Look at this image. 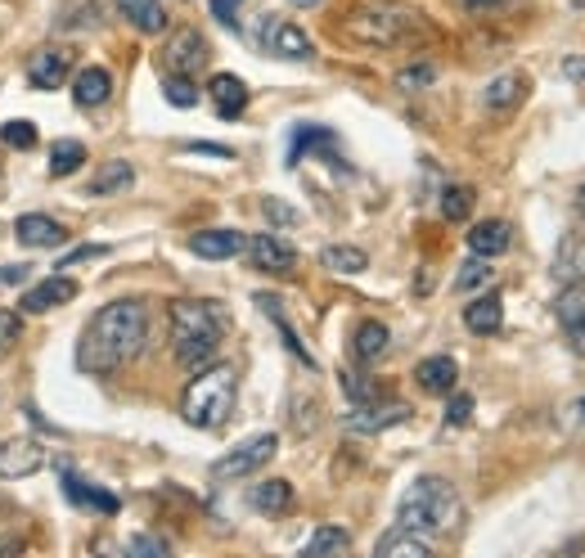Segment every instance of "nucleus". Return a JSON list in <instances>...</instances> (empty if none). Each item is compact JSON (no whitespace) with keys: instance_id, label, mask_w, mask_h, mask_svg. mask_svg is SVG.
Segmentation results:
<instances>
[{"instance_id":"obj_1","label":"nucleus","mask_w":585,"mask_h":558,"mask_svg":"<svg viewBox=\"0 0 585 558\" xmlns=\"http://www.w3.org/2000/svg\"><path fill=\"white\" fill-rule=\"evenodd\" d=\"M149 342V311L140 302H108L90 315L86 333L77 347V365L86 374H117L122 365H131Z\"/></svg>"},{"instance_id":"obj_2","label":"nucleus","mask_w":585,"mask_h":558,"mask_svg":"<svg viewBox=\"0 0 585 558\" xmlns=\"http://www.w3.org/2000/svg\"><path fill=\"white\" fill-rule=\"evenodd\" d=\"M342 36L360 45H374V50H392V45H414L428 41L432 27L419 9L396 5V0H378V5H360L347 14L342 23Z\"/></svg>"},{"instance_id":"obj_3","label":"nucleus","mask_w":585,"mask_h":558,"mask_svg":"<svg viewBox=\"0 0 585 558\" xmlns=\"http://www.w3.org/2000/svg\"><path fill=\"white\" fill-rule=\"evenodd\" d=\"M221 338H225V311L216 302H194V297L171 302V351H176V360L189 374L212 365Z\"/></svg>"},{"instance_id":"obj_4","label":"nucleus","mask_w":585,"mask_h":558,"mask_svg":"<svg viewBox=\"0 0 585 558\" xmlns=\"http://www.w3.org/2000/svg\"><path fill=\"white\" fill-rule=\"evenodd\" d=\"M459 522H464V500L446 477H414L396 504V527H410L419 536H446Z\"/></svg>"},{"instance_id":"obj_5","label":"nucleus","mask_w":585,"mask_h":558,"mask_svg":"<svg viewBox=\"0 0 585 558\" xmlns=\"http://www.w3.org/2000/svg\"><path fill=\"white\" fill-rule=\"evenodd\" d=\"M234 396H239V374H234V365H203V369H194L185 396H180V414H185L189 428L216 432V428H225V419L234 414Z\"/></svg>"},{"instance_id":"obj_6","label":"nucleus","mask_w":585,"mask_h":558,"mask_svg":"<svg viewBox=\"0 0 585 558\" xmlns=\"http://www.w3.org/2000/svg\"><path fill=\"white\" fill-rule=\"evenodd\" d=\"M257 45L266 54H275V59H288V63H306L315 54L311 36L302 32V27L293 23V18H279V14H266L257 27Z\"/></svg>"},{"instance_id":"obj_7","label":"nucleus","mask_w":585,"mask_h":558,"mask_svg":"<svg viewBox=\"0 0 585 558\" xmlns=\"http://www.w3.org/2000/svg\"><path fill=\"white\" fill-rule=\"evenodd\" d=\"M275 450H279V437H275V432L248 437L243 446H234L230 455L216 459V464H212V477H216V482H234V477H248V473H257L261 464H270V459H275Z\"/></svg>"},{"instance_id":"obj_8","label":"nucleus","mask_w":585,"mask_h":558,"mask_svg":"<svg viewBox=\"0 0 585 558\" xmlns=\"http://www.w3.org/2000/svg\"><path fill=\"white\" fill-rule=\"evenodd\" d=\"M162 63H167V72H176V77H194V72L207 63L203 36H198L194 27H180V32L167 41V50H162Z\"/></svg>"},{"instance_id":"obj_9","label":"nucleus","mask_w":585,"mask_h":558,"mask_svg":"<svg viewBox=\"0 0 585 558\" xmlns=\"http://www.w3.org/2000/svg\"><path fill=\"white\" fill-rule=\"evenodd\" d=\"M68 68H72V54L63 45H41V50L27 59V81L36 90H59L68 81Z\"/></svg>"},{"instance_id":"obj_10","label":"nucleus","mask_w":585,"mask_h":558,"mask_svg":"<svg viewBox=\"0 0 585 558\" xmlns=\"http://www.w3.org/2000/svg\"><path fill=\"white\" fill-rule=\"evenodd\" d=\"M410 419V405L405 401H360L356 410L347 414V432H383L396 428V423Z\"/></svg>"},{"instance_id":"obj_11","label":"nucleus","mask_w":585,"mask_h":558,"mask_svg":"<svg viewBox=\"0 0 585 558\" xmlns=\"http://www.w3.org/2000/svg\"><path fill=\"white\" fill-rule=\"evenodd\" d=\"M45 468V450L32 437H9L0 441V477H32Z\"/></svg>"},{"instance_id":"obj_12","label":"nucleus","mask_w":585,"mask_h":558,"mask_svg":"<svg viewBox=\"0 0 585 558\" xmlns=\"http://www.w3.org/2000/svg\"><path fill=\"white\" fill-rule=\"evenodd\" d=\"M248 257H252V266L266 270V275H288V270L297 266L293 243H284L279 234H252V239H248Z\"/></svg>"},{"instance_id":"obj_13","label":"nucleus","mask_w":585,"mask_h":558,"mask_svg":"<svg viewBox=\"0 0 585 558\" xmlns=\"http://www.w3.org/2000/svg\"><path fill=\"white\" fill-rule=\"evenodd\" d=\"M554 320H558V329H563L567 347H572L576 356H585V288H567V293L558 297Z\"/></svg>"},{"instance_id":"obj_14","label":"nucleus","mask_w":585,"mask_h":558,"mask_svg":"<svg viewBox=\"0 0 585 558\" xmlns=\"http://www.w3.org/2000/svg\"><path fill=\"white\" fill-rule=\"evenodd\" d=\"M72 297H77V279L50 275V279H41V284H32L23 293V311L27 315H45V311H54V306L72 302Z\"/></svg>"},{"instance_id":"obj_15","label":"nucleus","mask_w":585,"mask_h":558,"mask_svg":"<svg viewBox=\"0 0 585 558\" xmlns=\"http://www.w3.org/2000/svg\"><path fill=\"white\" fill-rule=\"evenodd\" d=\"M207 95H212L216 117H225V122L243 117V108H248V86H243V81L234 77V72H216L212 86H207Z\"/></svg>"},{"instance_id":"obj_16","label":"nucleus","mask_w":585,"mask_h":558,"mask_svg":"<svg viewBox=\"0 0 585 558\" xmlns=\"http://www.w3.org/2000/svg\"><path fill=\"white\" fill-rule=\"evenodd\" d=\"M248 248V239H243L239 230H198L194 239H189V252L203 261H225V257H239V252Z\"/></svg>"},{"instance_id":"obj_17","label":"nucleus","mask_w":585,"mask_h":558,"mask_svg":"<svg viewBox=\"0 0 585 558\" xmlns=\"http://www.w3.org/2000/svg\"><path fill=\"white\" fill-rule=\"evenodd\" d=\"M59 477H63V495H68L72 504H81V509H95V513H108V518L117 513V495L113 491H99V486L81 482V477L72 473V468H63V464H59Z\"/></svg>"},{"instance_id":"obj_18","label":"nucleus","mask_w":585,"mask_h":558,"mask_svg":"<svg viewBox=\"0 0 585 558\" xmlns=\"http://www.w3.org/2000/svg\"><path fill=\"white\" fill-rule=\"evenodd\" d=\"M108 95H113V72L108 68H81L77 81H72V104L77 108H99L108 104Z\"/></svg>"},{"instance_id":"obj_19","label":"nucleus","mask_w":585,"mask_h":558,"mask_svg":"<svg viewBox=\"0 0 585 558\" xmlns=\"http://www.w3.org/2000/svg\"><path fill=\"white\" fill-rule=\"evenodd\" d=\"M374 554L378 558H428L432 554V540L419 536V531H410V527H392L387 536H378Z\"/></svg>"},{"instance_id":"obj_20","label":"nucleus","mask_w":585,"mask_h":558,"mask_svg":"<svg viewBox=\"0 0 585 558\" xmlns=\"http://www.w3.org/2000/svg\"><path fill=\"white\" fill-rule=\"evenodd\" d=\"M14 234H18V243H23V248H59V243L68 239V234H63V225L50 221V216H41V212L18 216Z\"/></svg>"},{"instance_id":"obj_21","label":"nucleus","mask_w":585,"mask_h":558,"mask_svg":"<svg viewBox=\"0 0 585 558\" xmlns=\"http://www.w3.org/2000/svg\"><path fill=\"white\" fill-rule=\"evenodd\" d=\"M522 95H527V77H522V72H500V77L482 90V104L491 108V113H509V108L522 104Z\"/></svg>"},{"instance_id":"obj_22","label":"nucleus","mask_w":585,"mask_h":558,"mask_svg":"<svg viewBox=\"0 0 585 558\" xmlns=\"http://www.w3.org/2000/svg\"><path fill=\"white\" fill-rule=\"evenodd\" d=\"M464 324H468V333H500V324H504V302H500V293H482V297H473V302L464 306Z\"/></svg>"},{"instance_id":"obj_23","label":"nucleus","mask_w":585,"mask_h":558,"mask_svg":"<svg viewBox=\"0 0 585 558\" xmlns=\"http://www.w3.org/2000/svg\"><path fill=\"white\" fill-rule=\"evenodd\" d=\"M414 378H419V387L423 392H432V396H446V392H455V378H459V365L450 356H428V360H419V369H414Z\"/></svg>"},{"instance_id":"obj_24","label":"nucleus","mask_w":585,"mask_h":558,"mask_svg":"<svg viewBox=\"0 0 585 558\" xmlns=\"http://www.w3.org/2000/svg\"><path fill=\"white\" fill-rule=\"evenodd\" d=\"M117 14H122L131 27L149 32V36L167 27V9H162V0H117Z\"/></svg>"},{"instance_id":"obj_25","label":"nucleus","mask_w":585,"mask_h":558,"mask_svg":"<svg viewBox=\"0 0 585 558\" xmlns=\"http://www.w3.org/2000/svg\"><path fill=\"white\" fill-rule=\"evenodd\" d=\"M468 248H473L477 257H500V252H509V225L504 221H477L473 230H468Z\"/></svg>"},{"instance_id":"obj_26","label":"nucleus","mask_w":585,"mask_h":558,"mask_svg":"<svg viewBox=\"0 0 585 558\" xmlns=\"http://www.w3.org/2000/svg\"><path fill=\"white\" fill-rule=\"evenodd\" d=\"M248 504H252L257 513H284L288 504H293V482H284V477H270V482L252 486Z\"/></svg>"},{"instance_id":"obj_27","label":"nucleus","mask_w":585,"mask_h":558,"mask_svg":"<svg viewBox=\"0 0 585 558\" xmlns=\"http://www.w3.org/2000/svg\"><path fill=\"white\" fill-rule=\"evenodd\" d=\"M356 360H365V365H374V360H383V351H387V342H392V333H387V324H378V320H365L356 329Z\"/></svg>"},{"instance_id":"obj_28","label":"nucleus","mask_w":585,"mask_h":558,"mask_svg":"<svg viewBox=\"0 0 585 558\" xmlns=\"http://www.w3.org/2000/svg\"><path fill=\"white\" fill-rule=\"evenodd\" d=\"M320 261H324V270H338V275H360L369 266V257L360 248H351V243H329L320 252Z\"/></svg>"},{"instance_id":"obj_29","label":"nucleus","mask_w":585,"mask_h":558,"mask_svg":"<svg viewBox=\"0 0 585 558\" xmlns=\"http://www.w3.org/2000/svg\"><path fill=\"white\" fill-rule=\"evenodd\" d=\"M131 176H135L131 162H122V158H117V162H104V167L90 176V194L104 198V194H113V189H126V185H131Z\"/></svg>"},{"instance_id":"obj_30","label":"nucleus","mask_w":585,"mask_h":558,"mask_svg":"<svg viewBox=\"0 0 585 558\" xmlns=\"http://www.w3.org/2000/svg\"><path fill=\"white\" fill-rule=\"evenodd\" d=\"M257 302H261V311H266V315H270V320H275V324H279V333H284L288 351H293V356H297V360H302V365H306V369H315V356H311V351H306V347H302V342H297L293 324H288V320H284V315H279V302H275V297H266V293H261V297H257Z\"/></svg>"},{"instance_id":"obj_31","label":"nucleus","mask_w":585,"mask_h":558,"mask_svg":"<svg viewBox=\"0 0 585 558\" xmlns=\"http://www.w3.org/2000/svg\"><path fill=\"white\" fill-rule=\"evenodd\" d=\"M491 257H477L473 252V261H464V266H459V275H455V293H473V288H486L491 284Z\"/></svg>"},{"instance_id":"obj_32","label":"nucleus","mask_w":585,"mask_h":558,"mask_svg":"<svg viewBox=\"0 0 585 558\" xmlns=\"http://www.w3.org/2000/svg\"><path fill=\"white\" fill-rule=\"evenodd\" d=\"M351 549V536L342 527H320L311 540H306V558H324V554H342Z\"/></svg>"},{"instance_id":"obj_33","label":"nucleus","mask_w":585,"mask_h":558,"mask_svg":"<svg viewBox=\"0 0 585 558\" xmlns=\"http://www.w3.org/2000/svg\"><path fill=\"white\" fill-rule=\"evenodd\" d=\"M81 162H86L81 140H54V149H50V171H54V176H72Z\"/></svg>"},{"instance_id":"obj_34","label":"nucleus","mask_w":585,"mask_h":558,"mask_svg":"<svg viewBox=\"0 0 585 558\" xmlns=\"http://www.w3.org/2000/svg\"><path fill=\"white\" fill-rule=\"evenodd\" d=\"M468 212H473V189H468V185H450L446 194H441V216H446V221H464Z\"/></svg>"},{"instance_id":"obj_35","label":"nucleus","mask_w":585,"mask_h":558,"mask_svg":"<svg viewBox=\"0 0 585 558\" xmlns=\"http://www.w3.org/2000/svg\"><path fill=\"white\" fill-rule=\"evenodd\" d=\"M162 95H167V104H176V108H194L198 104V86L189 77H176V72H167Z\"/></svg>"},{"instance_id":"obj_36","label":"nucleus","mask_w":585,"mask_h":558,"mask_svg":"<svg viewBox=\"0 0 585 558\" xmlns=\"http://www.w3.org/2000/svg\"><path fill=\"white\" fill-rule=\"evenodd\" d=\"M432 81H437V68H432V63H410V68L396 72V86H401L405 95H414V90H428Z\"/></svg>"},{"instance_id":"obj_37","label":"nucleus","mask_w":585,"mask_h":558,"mask_svg":"<svg viewBox=\"0 0 585 558\" xmlns=\"http://www.w3.org/2000/svg\"><path fill=\"white\" fill-rule=\"evenodd\" d=\"M0 140H5L9 149H32V144H36V126L27 122V117H18V122H5V126H0Z\"/></svg>"},{"instance_id":"obj_38","label":"nucleus","mask_w":585,"mask_h":558,"mask_svg":"<svg viewBox=\"0 0 585 558\" xmlns=\"http://www.w3.org/2000/svg\"><path fill=\"white\" fill-rule=\"evenodd\" d=\"M18 333H23V320H18L14 311H0V360H5L9 351H14Z\"/></svg>"},{"instance_id":"obj_39","label":"nucleus","mask_w":585,"mask_h":558,"mask_svg":"<svg viewBox=\"0 0 585 558\" xmlns=\"http://www.w3.org/2000/svg\"><path fill=\"white\" fill-rule=\"evenodd\" d=\"M126 554H153V558H167L171 545L162 536H131L126 540Z\"/></svg>"},{"instance_id":"obj_40","label":"nucleus","mask_w":585,"mask_h":558,"mask_svg":"<svg viewBox=\"0 0 585 558\" xmlns=\"http://www.w3.org/2000/svg\"><path fill=\"white\" fill-rule=\"evenodd\" d=\"M468 419H473V396H468V392L450 396V405H446V423H450V428H464Z\"/></svg>"},{"instance_id":"obj_41","label":"nucleus","mask_w":585,"mask_h":558,"mask_svg":"<svg viewBox=\"0 0 585 558\" xmlns=\"http://www.w3.org/2000/svg\"><path fill=\"white\" fill-rule=\"evenodd\" d=\"M212 5V18H221L225 27H239V5L243 0H207Z\"/></svg>"},{"instance_id":"obj_42","label":"nucleus","mask_w":585,"mask_h":558,"mask_svg":"<svg viewBox=\"0 0 585 558\" xmlns=\"http://www.w3.org/2000/svg\"><path fill=\"white\" fill-rule=\"evenodd\" d=\"M563 77L576 81V86L585 90V54H567V59H563Z\"/></svg>"},{"instance_id":"obj_43","label":"nucleus","mask_w":585,"mask_h":558,"mask_svg":"<svg viewBox=\"0 0 585 558\" xmlns=\"http://www.w3.org/2000/svg\"><path fill=\"white\" fill-rule=\"evenodd\" d=\"M266 216H270V221H279V225H293L297 221V212L288 203H279V198H266Z\"/></svg>"},{"instance_id":"obj_44","label":"nucleus","mask_w":585,"mask_h":558,"mask_svg":"<svg viewBox=\"0 0 585 558\" xmlns=\"http://www.w3.org/2000/svg\"><path fill=\"white\" fill-rule=\"evenodd\" d=\"M27 270H32V266H0V288L23 284V279H27Z\"/></svg>"},{"instance_id":"obj_45","label":"nucleus","mask_w":585,"mask_h":558,"mask_svg":"<svg viewBox=\"0 0 585 558\" xmlns=\"http://www.w3.org/2000/svg\"><path fill=\"white\" fill-rule=\"evenodd\" d=\"M189 153H212V158H234L225 144H189Z\"/></svg>"},{"instance_id":"obj_46","label":"nucleus","mask_w":585,"mask_h":558,"mask_svg":"<svg viewBox=\"0 0 585 558\" xmlns=\"http://www.w3.org/2000/svg\"><path fill=\"white\" fill-rule=\"evenodd\" d=\"M288 5H297V9H315V5H324V0H288Z\"/></svg>"},{"instance_id":"obj_47","label":"nucleus","mask_w":585,"mask_h":558,"mask_svg":"<svg viewBox=\"0 0 585 558\" xmlns=\"http://www.w3.org/2000/svg\"><path fill=\"white\" fill-rule=\"evenodd\" d=\"M468 5H473V9H482V5H495V0H468Z\"/></svg>"},{"instance_id":"obj_48","label":"nucleus","mask_w":585,"mask_h":558,"mask_svg":"<svg viewBox=\"0 0 585 558\" xmlns=\"http://www.w3.org/2000/svg\"><path fill=\"white\" fill-rule=\"evenodd\" d=\"M576 207H581V221H585V189H581V203H576Z\"/></svg>"},{"instance_id":"obj_49","label":"nucleus","mask_w":585,"mask_h":558,"mask_svg":"<svg viewBox=\"0 0 585 558\" xmlns=\"http://www.w3.org/2000/svg\"><path fill=\"white\" fill-rule=\"evenodd\" d=\"M576 414H581V419H585V401H581V405H576Z\"/></svg>"}]
</instances>
